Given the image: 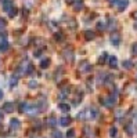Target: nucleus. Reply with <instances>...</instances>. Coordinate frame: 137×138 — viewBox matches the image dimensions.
<instances>
[{
    "label": "nucleus",
    "instance_id": "2f4dec72",
    "mask_svg": "<svg viewBox=\"0 0 137 138\" xmlns=\"http://www.w3.org/2000/svg\"><path fill=\"white\" fill-rule=\"evenodd\" d=\"M2 99H3V91L0 90V101H2Z\"/></svg>",
    "mask_w": 137,
    "mask_h": 138
},
{
    "label": "nucleus",
    "instance_id": "9b49d317",
    "mask_svg": "<svg viewBox=\"0 0 137 138\" xmlns=\"http://www.w3.org/2000/svg\"><path fill=\"white\" fill-rule=\"evenodd\" d=\"M8 50V43H7V40H2L0 42V51L2 52H6Z\"/></svg>",
    "mask_w": 137,
    "mask_h": 138
},
{
    "label": "nucleus",
    "instance_id": "bb28decb",
    "mask_svg": "<svg viewBox=\"0 0 137 138\" xmlns=\"http://www.w3.org/2000/svg\"><path fill=\"white\" fill-rule=\"evenodd\" d=\"M4 26H6V21L3 18H0V29H3Z\"/></svg>",
    "mask_w": 137,
    "mask_h": 138
},
{
    "label": "nucleus",
    "instance_id": "1a4fd4ad",
    "mask_svg": "<svg viewBox=\"0 0 137 138\" xmlns=\"http://www.w3.org/2000/svg\"><path fill=\"white\" fill-rule=\"evenodd\" d=\"M49 65H50V58H43V60L40 61V68L42 69L49 68Z\"/></svg>",
    "mask_w": 137,
    "mask_h": 138
},
{
    "label": "nucleus",
    "instance_id": "f3484780",
    "mask_svg": "<svg viewBox=\"0 0 137 138\" xmlns=\"http://www.w3.org/2000/svg\"><path fill=\"white\" fill-rule=\"evenodd\" d=\"M47 123H49V126L54 127V126L57 124V120H55V117H54V116H50V117H49V120H47Z\"/></svg>",
    "mask_w": 137,
    "mask_h": 138
},
{
    "label": "nucleus",
    "instance_id": "412c9836",
    "mask_svg": "<svg viewBox=\"0 0 137 138\" xmlns=\"http://www.w3.org/2000/svg\"><path fill=\"white\" fill-rule=\"evenodd\" d=\"M8 15H10L11 18H13V17H15V15H17V8H15V7L11 8V10L8 11Z\"/></svg>",
    "mask_w": 137,
    "mask_h": 138
},
{
    "label": "nucleus",
    "instance_id": "4468645a",
    "mask_svg": "<svg viewBox=\"0 0 137 138\" xmlns=\"http://www.w3.org/2000/svg\"><path fill=\"white\" fill-rule=\"evenodd\" d=\"M108 28H109V29H115V28H116V21H115V18H108Z\"/></svg>",
    "mask_w": 137,
    "mask_h": 138
},
{
    "label": "nucleus",
    "instance_id": "72a5a7b5",
    "mask_svg": "<svg viewBox=\"0 0 137 138\" xmlns=\"http://www.w3.org/2000/svg\"><path fill=\"white\" fill-rule=\"evenodd\" d=\"M2 119H3V113L0 112V120H2Z\"/></svg>",
    "mask_w": 137,
    "mask_h": 138
},
{
    "label": "nucleus",
    "instance_id": "a211bd4d",
    "mask_svg": "<svg viewBox=\"0 0 137 138\" xmlns=\"http://www.w3.org/2000/svg\"><path fill=\"white\" fill-rule=\"evenodd\" d=\"M82 70L83 72H90V70H92V66H90L87 62H83L82 64Z\"/></svg>",
    "mask_w": 137,
    "mask_h": 138
},
{
    "label": "nucleus",
    "instance_id": "c85d7f7f",
    "mask_svg": "<svg viewBox=\"0 0 137 138\" xmlns=\"http://www.w3.org/2000/svg\"><path fill=\"white\" fill-rule=\"evenodd\" d=\"M55 39H57V40H62V35L57 33V35H55Z\"/></svg>",
    "mask_w": 137,
    "mask_h": 138
},
{
    "label": "nucleus",
    "instance_id": "5701e85b",
    "mask_svg": "<svg viewBox=\"0 0 137 138\" xmlns=\"http://www.w3.org/2000/svg\"><path fill=\"white\" fill-rule=\"evenodd\" d=\"M74 137H75V130H72V128H71V130L66 133V138H74Z\"/></svg>",
    "mask_w": 137,
    "mask_h": 138
},
{
    "label": "nucleus",
    "instance_id": "7c9ffc66",
    "mask_svg": "<svg viewBox=\"0 0 137 138\" xmlns=\"http://www.w3.org/2000/svg\"><path fill=\"white\" fill-rule=\"evenodd\" d=\"M40 54H42V51H35V57H39Z\"/></svg>",
    "mask_w": 137,
    "mask_h": 138
},
{
    "label": "nucleus",
    "instance_id": "2eb2a0df",
    "mask_svg": "<svg viewBox=\"0 0 137 138\" xmlns=\"http://www.w3.org/2000/svg\"><path fill=\"white\" fill-rule=\"evenodd\" d=\"M109 135L112 137V138L118 137V130H116V127H111L109 128Z\"/></svg>",
    "mask_w": 137,
    "mask_h": 138
},
{
    "label": "nucleus",
    "instance_id": "b1692460",
    "mask_svg": "<svg viewBox=\"0 0 137 138\" xmlns=\"http://www.w3.org/2000/svg\"><path fill=\"white\" fill-rule=\"evenodd\" d=\"M28 86L31 87V89H35V87H37V81H36V80H31Z\"/></svg>",
    "mask_w": 137,
    "mask_h": 138
},
{
    "label": "nucleus",
    "instance_id": "6ab92c4d",
    "mask_svg": "<svg viewBox=\"0 0 137 138\" xmlns=\"http://www.w3.org/2000/svg\"><path fill=\"white\" fill-rule=\"evenodd\" d=\"M105 60H108V54H107V52H104V54L100 57V61H98V62H100V64H104V62H105Z\"/></svg>",
    "mask_w": 137,
    "mask_h": 138
},
{
    "label": "nucleus",
    "instance_id": "c756f323",
    "mask_svg": "<svg viewBox=\"0 0 137 138\" xmlns=\"http://www.w3.org/2000/svg\"><path fill=\"white\" fill-rule=\"evenodd\" d=\"M3 4H6V3H13V0H2Z\"/></svg>",
    "mask_w": 137,
    "mask_h": 138
},
{
    "label": "nucleus",
    "instance_id": "423d86ee",
    "mask_svg": "<svg viewBox=\"0 0 137 138\" xmlns=\"http://www.w3.org/2000/svg\"><path fill=\"white\" fill-rule=\"evenodd\" d=\"M58 123H60V126H62V127H66V126H69V123H71V117L64 116L58 120Z\"/></svg>",
    "mask_w": 137,
    "mask_h": 138
},
{
    "label": "nucleus",
    "instance_id": "473e14b6",
    "mask_svg": "<svg viewBox=\"0 0 137 138\" xmlns=\"http://www.w3.org/2000/svg\"><path fill=\"white\" fill-rule=\"evenodd\" d=\"M66 2H68V3H72V4H74V3H75V0H66Z\"/></svg>",
    "mask_w": 137,
    "mask_h": 138
},
{
    "label": "nucleus",
    "instance_id": "a878e982",
    "mask_svg": "<svg viewBox=\"0 0 137 138\" xmlns=\"http://www.w3.org/2000/svg\"><path fill=\"white\" fill-rule=\"evenodd\" d=\"M132 54L133 55H137V43H133V46H132Z\"/></svg>",
    "mask_w": 137,
    "mask_h": 138
},
{
    "label": "nucleus",
    "instance_id": "20e7f679",
    "mask_svg": "<svg viewBox=\"0 0 137 138\" xmlns=\"http://www.w3.org/2000/svg\"><path fill=\"white\" fill-rule=\"evenodd\" d=\"M107 62H108V65L111 68H116V66H118V58H116L115 55H111V57H108Z\"/></svg>",
    "mask_w": 137,
    "mask_h": 138
},
{
    "label": "nucleus",
    "instance_id": "393cba45",
    "mask_svg": "<svg viewBox=\"0 0 137 138\" xmlns=\"http://www.w3.org/2000/svg\"><path fill=\"white\" fill-rule=\"evenodd\" d=\"M62 135H64V134L60 133V131H54V133H53V137L54 138H64Z\"/></svg>",
    "mask_w": 137,
    "mask_h": 138
},
{
    "label": "nucleus",
    "instance_id": "9d476101",
    "mask_svg": "<svg viewBox=\"0 0 137 138\" xmlns=\"http://www.w3.org/2000/svg\"><path fill=\"white\" fill-rule=\"evenodd\" d=\"M74 8L76 11H80L83 8V2L82 0H75V3H74Z\"/></svg>",
    "mask_w": 137,
    "mask_h": 138
},
{
    "label": "nucleus",
    "instance_id": "39448f33",
    "mask_svg": "<svg viewBox=\"0 0 137 138\" xmlns=\"http://www.w3.org/2000/svg\"><path fill=\"white\" fill-rule=\"evenodd\" d=\"M19 124H21V123H19V120L15 119V117L10 120V128H11V130H18V128H19Z\"/></svg>",
    "mask_w": 137,
    "mask_h": 138
},
{
    "label": "nucleus",
    "instance_id": "f8f14e48",
    "mask_svg": "<svg viewBox=\"0 0 137 138\" xmlns=\"http://www.w3.org/2000/svg\"><path fill=\"white\" fill-rule=\"evenodd\" d=\"M17 83H18V76L13 75V76H11V79H10V87H11V89H13V87H15Z\"/></svg>",
    "mask_w": 137,
    "mask_h": 138
},
{
    "label": "nucleus",
    "instance_id": "aec40b11",
    "mask_svg": "<svg viewBox=\"0 0 137 138\" xmlns=\"http://www.w3.org/2000/svg\"><path fill=\"white\" fill-rule=\"evenodd\" d=\"M97 29H98V31H104V29H105V25H104L103 21H98L97 22Z\"/></svg>",
    "mask_w": 137,
    "mask_h": 138
},
{
    "label": "nucleus",
    "instance_id": "7ed1b4c3",
    "mask_svg": "<svg viewBox=\"0 0 137 138\" xmlns=\"http://www.w3.org/2000/svg\"><path fill=\"white\" fill-rule=\"evenodd\" d=\"M109 42H111V44H113V46H119L121 44V36H119L118 33H113L112 36L109 37Z\"/></svg>",
    "mask_w": 137,
    "mask_h": 138
},
{
    "label": "nucleus",
    "instance_id": "f704fd0d",
    "mask_svg": "<svg viewBox=\"0 0 137 138\" xmlns=\"http://www.w3.org/2000/svg\"><path fill=\"white\" fill-rule=\"evenodd\" d=\"M111 2H112V0H111Z\"/></svg>",
    "mask_w": 137,
    "mask_h": 138
},
{
    "label": "nucleus",
    "instance_id": "6e6552de",
    "mask_svg": "<svg viewBox=\"0 0 137 138\" xmlns=\"http://www.w3.org/2000/svg\"><path fill=\"white\" fill-rule=\"evenodd\" d=\"M58 108H60V111H62L64 113H68L69 109H71V106H69L68 104H64V102H61V104L58 105Z\"/></svg>",
    "mask_w": 137,
    "mask_h": 138
},
{
    "label": "nucleus",
    "instance_id": "f257e3e1",
    "mask_svg": "<svg viewBox=\"0 0 137 138\" xmlns=\"http://www.w3.org/2000/svg\"><path fill=\"white\" fill-rule=\"evenodd\" d=\"M115 104H116V93H113V94H111V95L108 97V98L105 99L104 105H105L107 108H112Z\"/></svg>",
    "mask_w": 137,
    "mask_h": 138
},
{
    "label": "nucleus",
    "instance_id": "c9c22d12",
    "mask_svg": "<svg viewBox=\"0 0 137 138\" xmlns=\"http://www.w3.org/2000/svg\"><path fill=\"white\" fill-rule=\"evenodd\" d=\"M136 119H137V117H136Z\"/></svg>",
    "mask_w": 137,
    "mask_h": 138
},
{
    "label": "nucleus",
    "instance_id": "4be33fe9",
    "mask_svg": "<svg viewBox=\"0 0 137 138\" xmlns=\"http://www.w3.org/2000/svg\"><path fill=\"white\" fill-rule=\"evenodd\" d=\"M126 131H127V134H129V135H132V134H133V126L132 124H127L126 126Z\"/></svg>",
    "mask_w": 137,
    "mask_h": 138
},
{
    "label": "nucleus",
    "instance_id": "cd10ccee",
    "mask_svg": "<svg viewBox=\"0 0 137 138\" xmlns=\"http://www.w3.org/2000/svg\"><path fill=\"white\" fill-rule=\"evenodd\" d=\"M123 116V112H122V111H118V112H116V117H122Z\"/></svg>",
    "mask_w": 137,
    "mask_h": 138
},
{
    "label": "nucleus",
    "instance_id": "0eeeda50",
    "mask_svg": "<svg viewBox=\"0 0 137 138\" xmlns=\"http://www.w3.org/2000/svg\"><path fill=\"white\" fill-rule=\"evenodd\" d=\"M14 111V104L13 102H6L4 104V112L6 113H11Z\"/></svg>",
    "mask_w": 137,
    "mask_h": 138
},
{
    "label": "nucleus",
    "instance_id": "f03ea898",
    "mask_svg": "<svg viewBox=\"0 0 137 138\" xmlns=\"http://www.w3.org/2000/svg\"><path fill=\"white\" fill-rule=\"evenodd\" d=\"M116 6H118V10L119 11H125L129 6V0H118L116 2Z\"/></svg>",
    "mask_w": 137,
    "mask_h": 138
},
{
    "label": "nucleus",
    "instance_id": "dca6fc26",
    "mask_svg": "<svg viewBox=\"0 0 137 138\" xmlns=\"http://www.w3.org/2000/svg\"><path fill=\"white\" fill-rule=\"evenodd\" d=\"M122 65H123V68L125 69H130V68H132V66H133V62H132V61H123V62H122Z\"/></svg>",
    "mask_w": 137,
    "mask_h": 138
},
{
    "label": "nucleus",
    "instance_id": "ddd939ff",
    "mask_svg": "<svg viewBox=\"0 0 137 138\" xmlns=\"http://www.w3.org/2000/svg\"><path fill=\"white\" fill-rule=\"evenodd\" d=\"M84 36H86L87 40H93V39H94V32H93V31H86V32H84Z\"/></svg>",
    "mask_w": 137,
    "mask_h": 138
}]
</instances>
